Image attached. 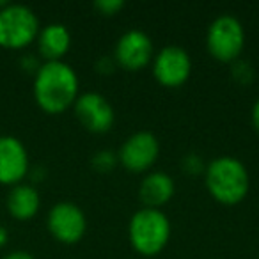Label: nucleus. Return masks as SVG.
<instances>
[{
	"label": "nucleus",
	"instance_id": "9b49d317",
	"mask_svg": "<svg viewBox=\"0 0 259 259\" xmlns=\"http://www.w3.org/2000/svg\"><path fill=\"white\" fill-rule=\"evenodd\" d=\"M30 172L29 151L18 137L2 135L0 137V185L16 187L23 183Z\"/></svg>",
	"mask_w": 259,
	"mask_h": 259
},
{
	"label": "nucleus",
	"instance_id": "5701e85b",
	"mask_svg": "<svg viewBox=\"0 0 259 259\" xmlns=\"http://www.w3.org/2000/svg\"><path fill=\"white\" fill-rule=\"evenodd\" d=\"M8 241H9V231L4 226H0V248L6 247Z\"/></svg>",
	"mask_w": 259,
	"mask_h": 259
},
{
	"label": "nucleus",
	"instance_id": "412c9836",
	"mask_svg": "<svg viewBox=\"0 0 259 259\" xmlns=\"http://www.w3.org/2000/svg\"><path fill=\"white\" fill-rule=\"evenodd\" d=\"M2 259H34V255L27 250H13L9 254H6Z\"/></svg>",
	"mask_w": 259,
	"mask_h": 259
},
{
	"label": "nucleus",
	"instance_id": "0eeeda50",
	"mask_svg": "<svg viewBox=\"0 0 259 259\" xmlns=\"http://www.w3.org/2000/svg\"><path fill=\"white\" fill-rule=\"evenodd\" d=\"M112 57H114L117 68L130 73L148 68L153 62V57H155L151 37L144 30H128L117 39Z\"/></svg>",
	"mask_w": 259,
	"mask_h": 259
},
{
	"label": "nucleus",
	"instance_id": "39448f33",
	"mask_svg": "<svg viewBox=\"0 0 259 259\" xmlns=\"http://www.w3.org/2000/svg\"><path fill=\"white\" fill-rule=\"evenodd\" d=\"M245 48V29L233 15H222L211 22L206 32V50L215 61L233 64Z\"/></svg>",
	"mask_w": 259,
	"mask_h": 259
},
{
	"label": "nucleus",
	"instance_id": "f3484780",
	"mask_svg": "<svg viewBox=\"0 0 259 259\" xmlns=\"http://www.w3.org/2000/svg\"><path fill=\"white\" fill-rule=\"evenodd\" d=\"M181 169L188 176H199V174H204L206 165L201 156L195 155V153H190V155H185L183 160H181Z\"/></svg>",
	"mask_w": 259,
	"mask_h": 259
},
{
	"label": "nucleus",
	"instance_id": "7ed1b4c3",
	"mask_svg": "<svg viewBox=\"0 0 259 259\" xmlns=\"http://www.w3.org/2000/svg\"><path fill=\"white\" fill-rule=\"evenodd\" d=\"M128 240L137 254L158 255L170 240V220L162 209L141 208L130 219Z\"/></svg>",
	"mask_w": 259,
	"mask_h": 259
},
{
	"label": "nucleus",
	"instance_id": "4468645a",
	"mask_svg": "<svg viewBox=\"0 0 259 259\" xmlns=\"http://www.w3.org/2000/svg\"><path fill=\"white\" fill-rule=\"evenodd\" d=\"M6 206H8V213L13 219L20 220V222H27L39 213L41 195L34 185L20 183L9 190Z\"/></svg>",
	"mask_w": 259,
	"mask_h": 259
},
{
	"label": "nucleus",
	"instance_id": "ddd939ff",
	"mask_svg": "<svg viewBox=\"0 0 259 259\" xmlns=\"http://www.w3.org/2000/svg\"><path fill=\"white\" fill-rule=\"evenodd\" d=\"M176 194V185L174 180L167 172L162 170H153L144 176L139 188V197L144 208L162 209Z\"/></svg>",
	"mask_w": 259,
	"mask_h": 259
},
{
	"label": "nucleus",
	"instance_id": "f8f14e48",
	"mask_svg": "<svg viewBox=\"0 0 259 259\" xmlns=\"http://www.w3.org/2000/svg\"><path fill=\"white\" fill-rule=\"evenodd\" d=\"M37 54L45 62L62 61L71 48V34L62 23H48L37 34Z\"/></svg>",
	"mask_w": 259,
	"mask_h": 259
},
{
	"label": "nucleus",
	"instance_id": "dca6fc26",
	"mask_svg": "<svg viewBox=\"0 0 259 259\" xmlns=\"http://www.w3.org/2000/svg\"><path fill=\"white\" fill-rule=\"evenodd\" d=\"M234 82H238L240 85H248L254 80V69L248 62L238 59L236 62H233V71H231Z\"/></svg>",
	"mask_w": 259,
	"mask_h": 259
},
{
	"label": "nucleus",
	"instance_id": "9d476101",
	"mask_svg": "<svg viewBox=\"0 0 259 259\" xmlns=\"http://www.w3.org/2000/svg\"><path fill=\"white\" fill-rule=\"evenodd\" d=\"M73 112L78 122L91 134H108L115 122V112L100 93H83L76 98Z\"/></svg>",
	"mask_w": 259,
	"mask_h": 259
},
{
	"label": "nucleus",
	"instance_id": "20e7f679",
	"mask_svg": "<svg viewBox=\"0 0 259 259\" xmlns=\"http://www.w3.org/2000/svg\"><path fill=\"white\" fill-rule=\"evenodd\" d=\"M41 30L36 13L23 4H9L0 9V48L25 50L36 43Z\"/></svg>",
	"mask_w": 259,
	"mask_h": 259
},
{
	"label": "nucleus",
	"instance_id": "f03ea898",
	"mask_svg": "<svg viewBox=\"0 0 259 259\" xmlns=\"http://www.w3.org/2000/svg\"><path fill=\"white\" fill-rule=\"evenodd\" d=\"M204 183L209 195L224 206L243 202L250 190V176L247 167L234 156H217L206 165Z\"/></svg>",
	"mask_w": 259,
	"mask_h": 259
},
{
	"label": "nucleus",
	"instance_id": "2eb2a0df",
	"mask_svg": "<svg viewBox=\"0 0 259 259\" xmlns=\"http://www.w3.org/2000/svg\"><path fill=\"white\" fill-rule=\"evenodd\" d=\"M119 158H117V153L110 151V149H101L98 151L96 155L91 158V165L96 172L101 174H108L117 167Z\"/></svg>",
	"mask_w": 259,
	"mask_h": 259
},
{
	"label": "nucleus",
	"instance_id": "423d86ee",
	"mask_svg": "<svg viewBox=\"0 0 259 259\" xmlns=\"http://www.w3.org/2000/svg\"><path fill=\"white\" fill-rule=\"evenodd\" d=\"M47 229L59 243L75 245L82 240L87 231L85 213L73 202H57L47 215Z\"/></svg>",
	"mask_w": 259,
	"mask_h": 259
},
{
	"label": "nucleus",
	"instance_id": "a211bd4d",
	"mask_svg": "<svg viewBox=\"0 0 259 259\" xmlns=\"http://www.w3.org/2000/svg\"><path fill=\"white\" fill-rule=\"evenodd\" d=\"M94 9L101 16H114L124 9V2L122 0H98L94 2Z\"/></svg>",
	"mask_w": 259,
	"mask_h": 259
},
{
	"label": "nucleus",
	"instance_id": "4be33fe9",
	"mask_svg": "<svg viewBox=\"0 0 259 259\" xmlns=\"http://www.w3.org/2000/svg\"><path fill=\"white\" fill-rule=\"evenodd\" d=\"M250 117H252V126H254V130L259 134V98H257V100H255L254 107H252V114H250Z\"/></svg>",
	"mask_w": 259,
	"mask_h": 259
},
{
	"label": "nucleus",
	"instance_id": "6e6552de",
	"mask_svg": "<svg viewBox=\"0 0 259 259\" xmlns=\"http://www.w3.org/2000/svg\"><path fill=\"white\" fill-rule=\"evenodd\" d=\"M192 75V59L181 47H163L153 57V76L165 89H178Z\"/></svg>",
	"mask_w": 259,
	"mask_h": 259
},
{
	"label": "nucleus",
	"instance_id": "6ab92c4d",
	"mask_svg": "<svg viewBox=\"0 0 259 259\" xmlns=\"http://www.w3.org/2000/svg\"><path fill=\"white\" fill-rule=\"evenodd\" d=\"M94 68H96V71L100 75H112L115 71V68H117V64H115L114 57H100Z\"/></svg>",
	"mask_w": 259,
	"mask_h": 259
},
{
	"label": "nucleus",
	"instance_id": "aec40b11",
	"mask_svg": "<svg viewBox=\"0 0 259 259\" xmlns=\"http://www.w3.org/2000/svg\"><path fill=\"white\" fill-rule=\"evenodd\" d=\"M41 64H43V62L37 61L36 55H23V57L20 59V68L25 73H32V75H36Z\"/></svg>",
	"mask_w": 259,
	"mask_h": 259
},
{
	"label": "nucleus",
	"instance_id": "1a4fd4ad",
	"mask_svg": "<svg viewBox=\"0 0 259 259\" xmlns=\"http://www.w3.org/2000/svg\"><path fill=\"white\" fill-rule=\"evenodd\" d=\"M160 142L151 132H137L122 142L117 153L119 163L132 174H144L156 163Z\"/></svg>",
	"mask_w": 259,
	"mask_h": 259
},
{
	"label": "nucleus",
	"instance_id": "f257e3e1",
	"mask_svg": "<svg viewBox=\"0 0 259 259\" xmlns=\"http://www.w3.org/2000/svg\"><path fill=\"white\" fill-rule=\"evenodd\" d=\"M32 94L45 114L59 115L71 108L80 96L78 75L64 61L43 62L34 75Z\"/></svg>",
	"mask_w": 259,
	"mask_h": 259
}]
</instances>
